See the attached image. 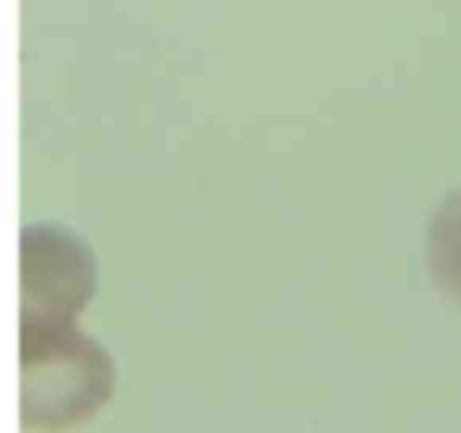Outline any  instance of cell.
<instances>
[{
    "mask_svg": "<svg viewBox=\"0 0 461 433\" xmlns=\"http://www.w3.org/2000/svg\"><path fill=\"white\" fill-rule=\"evenodd\" d=\"M426 266L439 291L461 304V187L442 196L426 224Z\"/></svg>",
    "mask_w": 461,
    "mask_h": 433,
    "instance_id": "3",
    "label": "cell"
},
{
    "mask_svg": "<svg viewBox=\"0 0 461 433\" xmlns=\"http://www.w3.org/2000/svg\"><path fill=\"white\" fill-rule=\"evenodd\" d=\"M117 370L104 345L79 326L19 332V421L67 430L92 421L114 396Z\"/></svg>",
    "mask_w": 461,
    "mask_h": 433,
    "instance_id": "1",
    "label": "cell"
},
{
    "mask_svg": "<svg viewBox=\"0 0 461 433\" xmlns=\"http://www.w3.org/2000/svg\"><path fill=\"white\" fill-rule=\"evenodd\" d=\"M98 288L92 247L63 224H26L19 234V332L76 326Z\"/></svg>",
    "mask_w": 461,
    "mask_h": 433,
    "instance_id": "2",
    "label": "cell"
}]
</instances>
